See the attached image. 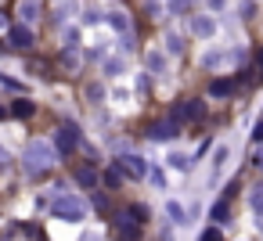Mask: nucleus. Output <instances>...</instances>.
Returning <instances> with one entry per match:
<instances>
[{
  "label": "nucleus",
  "instance_id": "nucleus-27",
  "mask_svg": "<svg viewBox=\"0 0 263 241\" xmlns=\"http://www.w3.org/2000/svg\"><path fill=\"white\" fill-rule=\"evenodd\" d=\"M256 166H259V169H263V148H259V151H256Z\"/></svg>",
  "mask_w": 263,
  "mask_h": 241
},
{
  "label": "nucleus",
  "instance_id": "nucleus-1",
  "mask_svg": "<svg viewBox=\"0 0 263 241\" xmlns=\"http://www.w3.org/2000/svg\"><path fill=\"white\" fill-rule=\"evenodd\" d=\"M47 212H51L54 219H65V223H80V219L87 216V202H83L80 194H54V198L47 202Z\"/></svg>",
  "mask_w": 263,
  "mask_h": 241
},
{
  "label": "nucleus",
  "instance_id": "nucleus-26",
  "mask_svg": "<svg viewBox=\"0 0 263 241\" xmlns=\"http://www.w3.org/2000/svg\"><path fill=\"white\" fill-rule=\"evenodd\" d=\"M4 166H8V151H4V148H0V169H4Z\"/></svg>",
  "mask_w": 263,
  "mask_h": 241
},
{
  "label": "nucleus",
  "instance_id": "nucleus-15",
  "mask_svg": "<svg viewBox=\"0 0 263 241\" xmlns=\"http://www.w3.org/2000/svg\"><path fill=\"white\" fill-rule=\"evenodd\" d=\"M11 112H15L18 119H29V115H33V101H26V97H18V101L11 105Z\"/></svg>",
  "mask_w": 263,
  "mask_h": 241
},
{
  "label": "nucleus",
  "instance_id": "nucleus-25",
  "mask_svg": "<svg viewBox=\"0 0 263 241\" xmlns=\"http://www.w3.org/2000/svg\"><path fill=\"white\" fill-rule=\"evenodd\" d=\"M252 140H256V144H259V148H263V119H259V123H256V130H252Z\"/></svg>",
  "mask_w": 263,
  "mask_h": 241
},
{
  "label": "nucleus",
  "instance_id": "nucleus-13",
  "mask_svg": "<svg viewBox=\"0 0 263 241\" xmlns=\"http://www.w3.org/2000/svg\"><path fill=\"white\" fill-rule=\"evenodd\" d=\"M249 205H252V212L263 219V184H256V187H249Z\"/></svg>",
  "mask_w": 263,
  "mask_h": 241
},
{
  "label": "nucleus",
  "instance_id": "nucleus-12",
  "mask_svg": "<svg viewBox=\"0 0 263 241\" xmlns=\"http://www.w3.org/2000/svg\"><path fill=\"white\" fill-rule=\"evenodd\" d=\"M209 219H213L216 227H223V223L231 219V205H227V198H220V202H216V205L209 209Z\"/></svg>",
  "mask_w": 263,
  "mask_h": 241
},
{
  "label": "nucleus",
  "instance_id": "nucleus-6",
  "mask_svg": "<svg viewBox=\"0 0 263 241\" xmlns=\"http://www.w3.org/2000/svg\"><path fill=\"white\" fill-rule=\"evenodd\" d=\"M238 58H241V51H205L202 54V65L205 69H223V65L238 62Z\"/></svg>",
  "mask_w": 263,
  "mask_h": 241
},
{
  "label": "nucleus",
  "instance_id": "nucleus-23",
  "mask_svg": "<svg viewBox=\"0 0 263 241\" xmlns=\"http://www.w3.org/2000/svg\"><path fill=\"white\" fill-rule=\"evenodd\" d=\"M119 180H123V173H119V169H108V173H105V184H112V187H116Z\"/></svg>",
  "mask_w": 263,
  "mask_h": 241
},
{
  "label": "nucleus",
  "instance_id": "nucleus-7",
  "mask_svg": "<svg viewBox=\"0 0 263 241\" xmlns=\"http://www.w3.org/2000/svg\"><path fill=\"white\" fill-rule=\"evenodd\" d=\"M54 151H58V155H72V151H76V130H72V126H62V130L54 133Z\"/></svg>",
  "mask_w": 263,
  "mask_h": 241
},
{
  "label": "nucleus",
  "instance_id": "nucleus-16",
  "mask_svg": "<svg viewBox=\"0 0 263 241\" xmlns=\"http://www.w3.org/2000/svg\"><path fill=\"white\" fill-rule=\"evenodd\" d=\"M166 212H170V219H173V223H187V212H184V205H180V202H170V205H166Z\"/></svg>",
  "mask_w": 263,
  "mask_h": 241
},
{
  "label": "nucleus",
  "instance_id": "nucleus-29",
  "mask_svg": "<svg viewBox=\"0 0 263 241\" xmlns=\"http://www.w3.org/2000/svg\"><path fill=\"white\" fill-rule=\"evenodd\" d=\"M0 119H4V108H0Z\"/></svg>",
  "mask_w": 263,
  "mask_h": 241
},
{
  "label": "nucleus",
  "instance_id": "nucleus-21",
  "mask_svg": "<svg viewBox=\"0 0 263 241\" xmlns=\"http://www.w3.org/2000/svg\"><path fill=\"white\" fill-rule=\"evenodd\" d=\"M18 11H22L26 18H36V15H40V4H33V0H29V4H22Z\"/></svg>",
  "mask_w": 263,
  "mask_h": 241
},
{
  "label": "nucleus",
  "instance_id": "nucleus-18",
  "mask_svg": "<svg viewBox=\"0 0 263 241\" xmlns=\"http://www.w3.org/2000/svg\"><path fill=\"white\" fill-rule=\"evenodd\" d=\"M170 166H173V169H180V173H184V169H187V166H191V158H187V155H177V151H173V155H170Z\"/></svg>",
  "mask_w": 263,
  "mask_h": 241
},
{
  "label": "nucleus",
  "instance_id": "nucleus-2",
  "mask_svg": "<svg viewBox=\"0 0 263 241\" xmlns=\"http://www.w3.org/2000/svg\"><path fill=\"white\" fill-rule=\"evenodd\" d=\"M54 158H58V151L47 140H33L26 148V155H22V166H26V173H44V169L54 166Z\"/></svg>",
  "mask_w": 263,
  "mask_h": 241
},
{
  "label": "nucleus",
  "instance_id": "nucleus-10",
  "mask_svg": "<svg viewBox=\"0 0 263 241\" xmlns=\"http://www.w3.org/2000/svg\"><path fill=\"white\" fill-rule=\"evenodd\" d=\"M238 90V83L234 79H227V76H220V79H213L209 83V97H231Z\"/></svg>",
  "mask_w": 263,
  "mask_h": 241
},
{
  "label": "nucleus",
  "instance_id": "nucleus-8",
  "mask_svg": "<svg viewBox=\"0 0 263 241\" xmlns=\"http://www.w3.org/2000/svg\"><path fill=\"white\" fill-rule=\"evenodd\" d=\"M191 33H195L198 40H209V36L216 33V18H209V15H195V18H191Z\"/></svg>",
  "mask_w": 263,
  "mask_h": 241
},
{
  "label": "nucleus",
  "instance_id": "nucleus-4",
  "mask_svg": "<svg viewBox=\"0 0 263 241\" xmlns=\"http://www.w3.org/2000/svg\"><path fill=\"white\" fill-rule=\"evenodd\" d=\"M202 115H205V105H202V101H180V105L173 108V115H170V119L180 126V123H198Z\"/></svg>",
  "mask_w": 263,
  "mask_h": 241
},
{
  "label": "nucleus",
  "instance_id": "nucleus-9",
  "mask_svg": "<svg viewBox=\"0 0 263 241\" xmlns=\"http://www.w3.org/2000/svg\"><path fill=\"white\" fill-rule=\"evenodd\" d=\"M177 130H180V126H177L173 119H162V123H152V126H148V137H152V140H170V137H177Z\"/></svg>",
  "mask_w": 263,
  "mask_h": 241
},
{
  "label": "nucleus",
  "instance_id": "nucleus-17",
  "mask_svg": "<svg viewBox=\"0 0 263 241\" xmlns=\"http://www.w3.org/2000/svg\"><path fill=\"white\" fill-rule=\"evenodd\" d=\"M108 22H112L119 33H130V22H126V15H123V11H112V15H108Z\"/></svg>",
  "mask_w": 263,
  "mask_h": 241
},
{
  "label": "nucleus",
  "instance_id": "nucleus-22",
  "mask_svg": "<svg viewBox=\"0 0 263 241\" xmlns=\"http://www.w3.org/2000/svg\"><path fill=\"white\" fill-rule=\"evenodd\" d=\"M148 65H152V69H155V72H159V69H162V65H166V58H162V54H148Z\"/></svg>",
  "mask_w": 263,
  "mask_h": 241
},
{
  "label": "nucleus",
  "instance_id": "nucleus-19",
  "mask_svg": "<svg viewBox=\"0 0 263 241\" xmlns=\"http://www.w3.org/2000/svg\"><path fill=\"white\" fill-rule=\"evenodd\" d=\"M227 155H231V151H227V144H220V148H216V155H213V166H216V169H223Z\"/></svg>",
  "mask_w": 263,
  "mask_h": 241
},
{
  "label": "nucleus",
  "instance_id": "nucleus-14",
  "mask_svg": "<svg viewBox=\"0 0 263 241\" xmlns=\"http://www.w3.org/2000/svg\"><path fill=\"white\" fill-rule=\"evenodd\" d=\"M76 180H80L83 187H94V184H98V169H94V166H80V169H76Z\"/></svg>",
  "mask_w": 263,
  "mask_h": 241
},
{
  "label": "nucleus",
  "instance_id": "nucleus-11",
  "mask_svg": "<svg viewBox=\"0 0 263 241\" xmlns=\"http://www.w3.org/2000/svg\"><path fill=\"white\" fill-rule=\"evenodd\" d=\"M8 40H11V47H33V33L26 29V26H11V33H8Z\"/></svg>",
  "mask_w": 263,
  "mask_h": 241
},
{
  "label": "nucleus",
  "instance_id": "nucleus-24",
  "mask_svg": "<svg viewBox=\"0 0 263 241\" xmlns=\"http://www.w3.org/2000/svg\"><path fill=\"white\" fill-rule=\"evenodd\" d=\"M259 72H263V51H259V54H256V69H252V72H249V79H259Z\"/></svg>",
  "mask_w": 263,
  "mask_h": 241
},
{
  "label": "nucleus",
  "instance_id": "nucleus-3",
  "mask_svg": "<svg viewBox=\"0 0 263 241\" xmlns=\"http://www.w3.org/2000/svg\"><path fill=\"white\" fill-rule=\"evenodd\" d=\"M144 216H148V209H144V205L123 209V212L116 216V234H119L123 241H134V237H137V230H141V223H144Z\"/></svg>",
  "mask_w": 263,
  "mask_h": 241
},
{
  "label": "nucleus",
  "instance_id": "nucleus-28",
  "mask_svg": "<svg viewBox=\"0 0 263 241\" xmlns=\"http://www.w3.org/2000/svg\"><path fill=\"white\" fill-rule=\"evenodd\" d=\"M83 241H101V237H98V234H87V237H83Z\"/></svg>",
  "mask_w": 263,
  "mask_h": 241
},
{
  "label": "nucleus",
  "instance_id": "nucleus-5",
  "mask_svg": "<svg viewBox=\"0 0 263 241\" xmlns=\"http://www.w3.org/2000/svg\"><path fill=\"white\" fill-rule=\"evenodd\" d=\"M116 169H119L123 176H134V180H141V176H148V162H144L141 155H119V162H116Z\"/></svg>",
  "mask_w": 263,
  "mask_h": 241
},
{
  "label": "nucleus",
  "instance_id": "nucleus-20",
  "mask_svg": "<svg viewBox=\"0 0 263 241\" xmlns=\"http://www.w3.org/2000/svg\"><path fill=\"white\" fill-rule=\"evenodd\" d=\"M198 241H223V234H220V227H205Z\"/></svg>",
  "mask_w": 263,
  "mask_h": 241
}]
</instances>
